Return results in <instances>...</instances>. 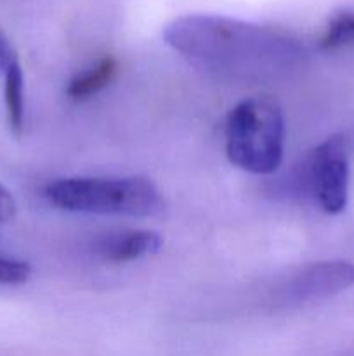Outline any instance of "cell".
Returning a JSON list of instances; mask_svg holds the SVG:
<instances>
[{
    "instance_id": "6da1fadb",
    "label": "cell",
    "mask_w": 354,
    "mask_h": 356,
    "mask_svg": "<svg viewBox=\"0 0 354 356\" xmlns=\"http://www.w3.org/2000/svg\"><path fill=\"white\" fill-rule=\"evenodd\" d=\"M176 52L219 79L255 82L294 68L305 47L292 31L215 14H189L163 30Z\"/></svg>"
},
{
    "instance_id": "7a4b0ae2",
    "label": "cell",
    "mask_w": 354,
    "mask_h": 356,
    "mask_svg": "<svg viewBox=\"0 0 354 356\" xmlns=\"http://www.w3.org/2000/svg\"><path fill=\"white\" fill-rule=\"evenodd\" d=\"M45 198L54 207L85 214L153 218L163 211L158 188L146 177H65L49 183Z\"/></svg>"
},
{
    "instance_id": "3957f363",
    "label": "cell",
    "mask_w": 354,
    "mask_h": 356,
    "mask_svg": "<svg viewBox=\"0 0 354 356\" xmlns=\"http://www.w3.org/2000/svg\"><path fill=\"white\" fill-rule=\"evenodd\" d=\"M285 149V118L280 104L266 96L236 104L226 120V155L233 165L257 176L273 174Z\"/></svg>"
},
{
    "instance_id": "277c9868",
    "label": "cell",
    "mask_w": 354,
    "mask_h": 356,
    "mask_svg": "<svg viewBox=\"0 0 354 356\" xmlns=\"http://www.w3.org/2000/svg\"><path fill=\"white\" fill-rule=\"evenodd\" d=\"M302 183L326 214H340L349 193V159L342 136H332L316 146L302 169Z\"/></svg>"
},
{
    "instance_id": "5b68a950",
    "label": "cell",
    "mask_w": 354,
    "mask_h": 356,
    "mask_svg": "<svg viewBox=\"0 0 354 356\" xmlns=\"http://www.w3.org/2000/svg\"><path fill=\"white\" fill-rule=\"evenodd\" d=\"M354 285V264L349 261H323L298 271L283 289L285 305L319 301Z\"/></svg>"
},
{
    "instance_id": "8992f818",
    "label": "cell",
    "mask_w": 354,
    "mask_h": 356,
    "mask_svg": "<svg viewBox=\"0 0 354 356\" xmlns=\"http://www.w3.org/2000/svg\"><path fill=\"white\" fill-rule=\"evenodd\" d=\"M162 243L160 233L151 229H128L101 238L96 245V252L108 263H130L158 252Z\"/></svg>"
},
{
    "instance_id": "52a82bcc",
    "label": "cell",
    "mask_w": 354,
    "mask_h": 356,
    "mask_svg": "<svg viewBox=\"0 0 354 356\" xmlns=\"http://www.w3.org/2000/svg\"><path fill=\"white\" fill-rule=\"evenodd\" d=\"M117 70L118 63L115 58L106 56V58L99 59L96 65L76 73L69 80L68 86H66V96L73 101H83L96 96L104 87L113 82V79L117 76Z\"/></svg>"
},
{
    "instance_id": "ba28073f",
    "label": "cell",
    "mask_w": 354,
    "mask_h": 356,
    "mask_svg": "<svg viewBox=\"0 0 354 356\" xmlns=\"http://www.w3.org/2000/svg\"><path fill=\"white\" fill-rule=\"evenodd\" d=\"M6 87H3V94H6V110H7V122H9V129L16 138L23 134L24 129V79L23 70H21L19 63H12L9 68L6 70Z\"/></svg>"
},
{
    "instance_id": "9c48e42d",
    "label": "cell",
    "mask_w": 354,
    "mask_h": 356,
    "mask_svg": "<svg viewBox=\"0 0 354 356\" xmlns=\"http://www.w3.org/2000/svg\"><path fill=\"white\" fill-rule=\"evenodd\" d=\"M349 44H354V13H342L332 17L319 40V47L333 51Z\"/></svg>"
},
{
    "instance_id": "30bf717a",
    "label": "cell",
    "mask_w": 354,
    "mask_h": 356,
    "mask_svg": "<svg viewBox=\"0 0 354 356\" xmlns=\"http://www.w3.org/2000/svg\"><path fill=\"white\" fill-rule=\"evenodd\" d=\"M31 277V266L26 261L0 257V284L21 285Z\"/></svg>"
},
{
    "instance_id": "8fae6325",
    "label": "cell",
    "mask_w": 354,
    "mask_h": 356,
    "mask_svg": "<svg viewBox=\"0 0 354 356\" xmlns=\"http://www.w3.org/2000/svg\"><path fill=\"white\" fill-rule=\"evenodd\" d=\"M16 216V202L10 191L0 184V222H7Z\"/></svg>"
},
{
    "instance_id": "7c38bea8",
    "label": "cell",
    "mask_w": 354,
    "mask_h": 356,
    "mask_svg": "<svg viewBox=\"0 0 354 356\" xmlns=\"http://www.w3.org/2000/svg\"><path fill=\"white\" fill-rule=\"evenodd\" d=\"M16 54H14L12 47H10L9 40L6 38V35L0 31V72H6L12 63H16Z\"/></svg>"
}]
</instances>
